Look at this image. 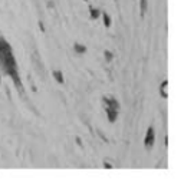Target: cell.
I'll return each instance as SVG.
<instances>
[{"instance_id": "7a4b0ae2", "label": "cell", "mask_w": 184, "mask_h": 185, "mask_svg": "<svg viewBox=\"0 0 184 185\" xmlns=\"http://www.w3.org/2000/svg\"><path fill=\"white\" fill-rule=\"evenodd\" d=\"M154 141H155V133H154V128L150 126L147 129V135H145V141H144V145H145L147 149H150L154 146Z\"/></svg>"}, {"instance_id": "7c38bea8", "label": "cell", "mask_w": 184, "mask_h": 185, "mask_svg": "<svg viewBox=\"0 0 184 185\" xmlns=\"http://www.w3.org/2000/svg\"><path fill=\"white\" fill-rule=\"evenodd\" d=\"M104 167L108 168V169H111V168H112V165H111V164H108V162H104Z\"/></svg>"}, {"instance_id": "9c48e42d", "label": "cell", "mask_w": 184, "mask_h": 185, "mask_svg": "<svg viewBox=\"0 0 184 185\" xmlns=\"http://www.w3.org/2000/svg\"><path fill=\"white\" fill-rule=\"evenodd\" d=\"M167 85H168V82L164 81V82H163V85H161V88H160V93H161L163 98H168V95H167V92H165V88H167Z\"/></svg>"}, {"instance_id": "30bf717a", "label": "cell", "mask_w": 184, "mask_h": 185, "mask_svg": "<svg viewBox=\"0 0 184 185\" xmlns=\"http://www.w3.org/2000/svg\"><path fill=\"white\" fill-rule=\"evenodd\" d=\"M104 55H105V59L108 60V62H111V60L114 59V55L109 52V50H105V52H104Z\"/></svg>"}, {"instance_id": "52a82bcc", "label": "cell", "mask_w": 184, "mask_h": 185, "mask_svg": "<svg viewBox=\"0 0 184 185\" xmlns=\"http://www.w3.org/2000/svg\"><path fill=\"white\" fill-rule=\"evenodd\" d=\"M53 78L56 79L59 83H64V75L60 71H53Z\"/></svg>"}, {"instance_id": "277c9868", "label": "cell", "mask_w": 184, "mask_h": 185, "mask_svg": "<svg viewBox=\"0 0 184 185\" xmlns=\"http://www.w3.org/2000/svg\"><path fill=\"white\" fill-rule=\"evenodd\" d=\"M102 100L105 102L106 106H112V108H116V109L120 108V104H118V102H116V99H114V98H104Z\"/></svg>"}, {"instance_id": "ba28073f", "label": "cell", "mask_w": 184, "mask_h": 185, "mask_svg": "<svg viewBox=\"0 0 184 185\" xmlns=\"http://www.w3.org/2000/svg\"><path fill=\"white\" fill-rule=\"evenodd\" d=\"M89 15H91V17H92V19H98L99 16H101V10H99V9H92V7H91Z\"/></svg>"}, {"instance_id": "8fae6325", "label": "cell", "mask_w": 184, "mask_h": 185, "mask_svg": "<svg viewBox=\"0 0 184 185\" xmlns=\"http://www.w3.org/2000/svg\"><path fill=\"white\" fill-rule=\"evenodd\" d=\"M147 10V0H141V15H144Z\"/></svg>"}, {"instance_id": "4fadbf2b", "label": "cell", "mask_w": 184, "mask_h": 185, "mask_svg": "<svg viewBox=\"0 0 184 185\" xmlns=\"http://www.w3.org/2000/svg\"><path fill=\"white\" fill-rule=\"evenodd\" d=\"M39 27H40L42 32H45V27H43V25H42V22H39Z\"/></svg>"}, {"instance_id": "6da1fadb", "label": "cell", "mask_w": 184, "mask_h": 185, "mask_svg": "<svg viewBox=\"0 0 184 185\" xmlns=\"http://www.w3.org/2000/svg\"><path fill=\"white\" fill-rule=\"evenodd\" d=\"M0 71L3 73L9 75L13 82H15L16 88L22 90V82H20L19 73H17V63H16L15 55H13V50H12L9 42L4 39L2 35H0Z\"/></svg>"}, {"instance_id": "8992f818", "label": "cell", "mask_w": 184, "mask_h": 185, "mask_svg": "<svg viewBox=\"0 0 184 185\" xmlns=\"http://www.w3.org/2000/svg\"><path fill=\"white\" fill-rule=\"evenodd\" d=\"M73 49H75L76 53H85V52H87V48H85L83 44H79V43L73 44Z\"/></svg>"}, {"instance_id": "3957f363", "label": "cell", "mask_w": 184, "mask_h": 185, "mask_svg": "<svg viewBox=\"0 0 184 185\" xmlns=\"http://www.w3.org/2000/svg\"><path fill=\"white\" fill-rule=\"evenodd\" d=\"M106 113H108V121L111 123L115 122L116 118H118V109L112 106H106Z\"/></svg>"}, {"instance_id": "5b68a950", "label": "cell", "mask_w": 184, "mask_h": 185, "mask_svg": "<svg viewBox=\"0 0 184 185\" xmlns=\"http://www.w3.org/2000/svg\"><path fill=\"white\" fill-rule=\"evenodd\" d=\"M102 17H104V25H105V27H109L111 26V16L106 13V12H101Z\"/></svg>"}]
</instances>
